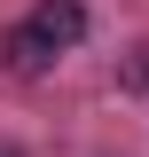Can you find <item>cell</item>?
<instances>
[{
  "label": "cell",
  "mask_w": 149,
  "mask_h": 157,
  "mask_svg": "<svg viewBox=\"0 0 149 157\" xmlns=\"http://www.w3.org/2000/svg\"><path fill=\"white\" fill-rule=\"evenodd\" d=\"M78 39H86V8H78V0H39L32 16L8 32V63H16V71H47Z\"/></svg>",
  "instance_id": "6da1fadb"
}]
</instances>
